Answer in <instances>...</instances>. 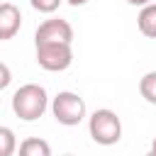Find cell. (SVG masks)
I'll list each match as a JSON object with an SVG mask.
<instances>
[{"label": "cell", "instance_id": "6da1fadb", "mask_svg": "<svg viewBox=\"0 0 156 156\" xmlns=\"http://www.w3.org/2000/svg\"><path fill=\"white\" fill-rule=\"evenodd\" d=\"M12 112L15 117H20L22 122H37L46 107H49V95L44 90V85L39 83H24L15 90L12 95Z\"/></svg>", "mask_w": 156, "mask_h": 156}, {"label": "cell", "instance_id": "7a4b0ae2", "mask_svg": "<svg viewBox=\"0 0 156 156\" xmlns=\"http://www.w3.org/2000/svg\"><path fill=\"white\" fill-rule=\"evenodd\" d=\"M88 132L93 136L95 144L100 146H115L122 139V119L117 117L115 110H95L88 117Z\"/></svg>", "mask_w": 156, "mask_h": 156}, {"label": "cell", "instance_id": "3957f363", "mask_svg": "<svg viewBox=\"0 0 156 156\" xmlns=\"http://www.w3.org/2000/svg\"><path fill=\"white\" fill-rule=\"evenodd\" d=\"M85 100L78 93L71 90H61L54 100H51V115L58 124L63 127H76L85 119Z\"/></svg>", "mask_w": 156, "mask_h": 156}, {"label": "cell", "instance_id": "277c9868", "mask_svg": "<svg viewBox=\"0 0 156 156\" xmlns=\"http://www.w3.org/2000/svg\"><path fill=\"white\" fill-rule=\"evenodd\" d=\"M37 63L44 71L61 73L73 63V49H71V44H39L37 46Z\"/></svg>", "mask_w": 156, "mask_h": 156}, {"label": "cell", "instance_id": "5b68a950", "mask_svg": "<svg viewBox=\"0 0 156 156\" xmlns=\"http://www.w3.org/2000/svg\"><path fill=\"white\" fill-rule=\"evenodd\" d=\"M34 44H73V27L66 20H44L34 32Z\"/></svg>", "mask_w": 156, "mask_h": 156}, {"label": "cell", "instance_id": "8992f818", "mask_svg": "<svg viewBox=\"0 0 156 156\" xmlns=\"http://www.w3.org/2000/svg\"><path fill=\"white\" fill-rule=\"evenodd\" d=\"M22 27V12L15 2H0V41L12 39Z\"/></svg>", "mask_w": 156, "mask_h": 156}, {"label": "cell", "instance_id": "52a82bcc", "mask_svg": "<svg viewBox=\"0 0 156 156\" xmlns=\"http://www.w3.org/2000/svg\"><path fill=\"white\" fill-rule=\"evenodd\" d=\"M136 27H139V32L146 39H156V2H151V5H146V7L139 10Z\"/></svg>", "mask_w": 156, "mask_h": 156}, {"label": "cell", "instance_id": "ba28073f", "mask_svg": "<svg viewBox=\"0 0 156 156\" xmlns=\"http://www.w3.org/2000/svg\"><path fill=\"white\" fill-rule=\"evenodd\" d=\"M20 156H51V146L41 136H27L20 141Z\"/></svg>", "mask_w": 156, "mask_h": 156}, {"label": "cell", "instance_id": "9c48e42d", "mask_svg": "<svg viewBox=\"0 0 156 156\" xmlns=\"http://www.w3.org/2000/svg\"><path fill=\"white\" fill-rule=\"evenodd\" d=\"M139 93H141V98H144L146 102L156 105V71H149V73L141 76V80H139Z\"/></svg>", "mask_w": 156, "mask_h": 156}, {"label": "cell", "instance_id": "30bf717a", "mask_svg": "<svg viewBox=\"0 0 156 156\" xmlns=\"http://www.w3.org/2000/svg\"><path fill=\"white\" fill-rule=\"evenodd\" d=\"M17 151V136L10 127L0 124V156H15Z\"/></svg>", "mask_w": 156, "mask_h": 156}, {"label": "cell", "instance_id": "8fae6325", "mask_svg": "<svg viewBox=\"0 0 156 156\" xmlns=\"http://www.w3.org/2000/svg\"><path fill=\"white\" fill-rule=\"evenodd\" d=\"M61 2H63V0H29V5H32L37 12H44V15H51V12H56Z\"/></svg>", "mask_w": 156, "mask_h": 156}, {"label": "cell", "instance_id": "7c38bea8", "mask_svg": "<svg viewBox=\"0 0 156 156\" xmlns=\"http://www.w3.org/2000/svg\"><path fill=\"white\" fill-rule=\"evenodd\" d=\"M10 83H12V71H10V66H7V63H2V61H0V90H5Z\"/></svg>", "mask_w": 156, "mask_h": 156}, {"label": "cell", "instance_id": "4fadbf2b", "mask_svg": "<svg viewBox=\"0 0 156 156\" xmlns=\"http://www.w3.org/2000/svg\"><path fill=\"white\" fill-rule=\"evenodd\" d=\"M129 5H134V7H146V5H151L154 0H127Z\"/></svg>", "mask_w": 156, "mask_h": 156}, {"label": "cell", "instance_id": "5bb4252c", "mask_svg": "<svg viewBox=\"0 0 156 156\" xmlns=\"http://www.w3.org/2000/svg\"><path fill=\"white\" fill-rule=\"evenodd\" d=\"M66 2H68V5H73V7H80V5H85L88 0H66Z\"/></svg>", "mask_w": 156, "mask_h": 156}, {"label": "cell", "instance_id": "9a60e30c", "mask_svg": "<svg viewBox=\"0 0 156 156\" xmlns=\"http://www.w3.org/2000/svg\"><path fill=\"white\" fill-rule=\"evenodd\" d=\"M151 154H156V136H154V141H151Z\"/></svg>", "mask_w": 156, "mask_h": 156}, {"label": "cell", "instance_id": "2e32d148", "mask_svg": "<svg viewBox=\"0 0 156 156\" xmlns=\"http://www.w3.org/2000/svg\"><path fill=\"white\" fill-rule=\"evenodd\" d=\"M146 156H156V154H151V151H149V154H146Z\"/></svg>", "mask_w": 156, "mask_h": 156}, {"label": "cell", "instance_id": "e0dca14e", "mask_svg": "<svg viewBox=\"0 0 156 156\" xmlns=\"http://www.w3.org/2000/svg\"><path fill=\"white\" fill-rule=\"evenodd\" d=\"M61 156H73V154H61Z\"/></svg>", "mask_w": 156, "mask_h": 156}]
</instances>
